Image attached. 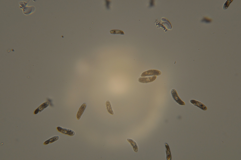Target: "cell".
<instances>
[{
  "label": "cell",
  "instance_id": "1",
  "mask_svg": "<svg viewBox=\"0 0 241 160\" xmlns=\"http://www.w3.org/2000/svg\"><path fill=\"white\" fill-rule=\"evenodd\" d=\"M161 74V72L157 70L151 69L149 70L143 72L141 75L142 77L150 76H159Z\"/></svg>",
  "mask_w": 241,
  "mask_h": 160
},
{
  "label": "cell",
  "instance_id": "2",
  "mask_svg": "<svg viewBox=\"0 0 241 160\" xmlns=\"http://www.w3.org/2000/svg\"><path fill=\"white\" fill-rule=\"evenodd\" d=\"M171 93L173 99L179 104L184 105H185V103L182 100L179 96L175 89H172L171 91Z\"/></svg>",
  "mask_w": 241,
  "mask_h": 160
},
{
  "label": "cell",
  "instance_id": "3",
  "mask_svg": "<svg viewBox=\"0 0 241 160\" xmlns=\"http://www.w3.org/2000/svg\"><path fill=\"white\" fill-rule=\"evenodd\" d=\"M56 128L59 132L65 134L73 136L75 134V132L71 129L63 128L60 126H58Z\"/></svg>",
  "mask_w": 241,
  "mask_h": 160
},
{
  "label": "cell",
  "instance_id": "4",
  "mask_svg": "<svg viewBox=\"0 0 241 160\" xmlns=\"http://www.w3.org/2000/svg\"><path fill=\"white\" fill-rule=\"evenodd\" d=\"M156 78V76L148 77H141L138 79V80L139 82L141 83H147L154 81Z\"/></svg>",
  "mask_w": 241,
  "mask_h": 160
},
{
  "label": "cell",
  "instance_id": "5",
  "mask_svg": "<svg viewBox=\"0 0 241 160\" xmlns=\"http://www.w3.org/2000/svg\"><path fill=\"white\" fill-rule=\"evenodd\" d=\"M50 104L48 101H46L42 104L39 106L35 111L34 113L36 114L39 112H40L44 110L48 107Z\"/></svg>",
  "mask_w": 241,
  "mask_h": 160
},
{
  "label": "cell",
  "instance_id": "6",
  "mask_svg": "<svg viewBox=\"0 0 241 160\" xmlns=\"http://www.w3.org/2000/svg\"><path fill=\"white\" fill-rule=\"evenodd\" d=\"M190 102L194 105L199 107L201 109L205 110H207L206 107L202 103L194 100H191Z\"/></svg>",
  "mask_w": 241,
  "mask_h": 160
},
{
  "label": "cell",
  "instance_id": "7",
  "mask_svg": "<svg viewBox=\"0 0 241 160\" xmlns=\"http://www.w3.org/2000/svg\"><path fill=\"white\" fill-rule=\"evenodd\" d=\"M86 103H84L80 108L77 114V118L78 120H79L81 118L86 107Z\"/></svg>",
  "mask_w": 241,
  "mask_h": 160
},
{
  "label": "cell",
  "instance_id": "8",
  "mask_svg": "<svg viewBox=\"0 0 241 160\" xmlns=\"http://www.w3.org/2000/svg\"><path fill=\"white\" fill-rule=\"evenodd\" d=\"M127 140L130 143L133 147V150L136 152H137L138 150V145L133 140L128 138Z\"/></svg>",
  "mask_w": 241,
  "mask_h": 160
},
{
  "label": "cell",
  "instance_id": "9",
  "mask_svg": "<svg viewBox=\"0 0 241 160\" xmlns=\"http://www.w3.org/2000/svg\"><path fill=\"white\" fill-rule=\"evenodd\" d=\"M105 104L106 109L108 112L111 114L113 115L114 112L112 110L110 102L109 100H107Z\"/></svg>",
  "mask_w": 241,
  "mask_h": 160
},
{
  "label": "cell",
  "instance_id": "10",
  "mask_svg": "<svg viewBox=\"0 0 241 160\" xmlns=\"http://www.w3.org/2000/svg\"><path fill=\"white\" fill-rule=\"evenodd\" d=\"M59 138V137L58 136H53L45 141L44 144L46 145L52 143L58 140Z\"/></svg>",
  "mask_w": 241,
  "mask_h": 160
},
{
  "label": "cell",
  "instance_id": "11",
  "mask_svg": "<svg viewBox=\"0 0 241 160\" xmlns=\"http://www.w3.org/2000/svg\"><path fill=\"white\" fill-rule=\"evenodd\" d=\"M165 146L166 149V158L167 160H170L171 159V156L169 146L167 143H165Z\"/></svg>",
  "mask_w": 241,
  "mask_h": 160
},
{
  "label": "cell",
  "instance_id": "12",
  "mask_svg": "<svg viewBox=\"0 0 241 160\" xmlns=\"http://www.w3.org/2000/svg\"><path fill=\"white\" fill-rule=\"evenodd\" d=\"M110 33L112 34H119L124 35L125 33L122 31L120 30H111Z\"/></svg>",
  "mask_w": 241,
  "mask_h": 160
},
{
  "label": "cell",
  "instance_id": "13",
  "mask_svg": "<svg viewBox=\"0 0 241 160\" xmlns=\"http://www.w3.org/2000/svg\"><path fill=\"white\" fill-rule=\"evenodd\" d=\"M232 0H227L224 4L223 7L224 9H226L228 7L229 4L232 1Z\"/></svg>",
  "mask_w": 241,
  "mask_h": 160
},
{
  "label": "cell",
  "instance_id": "14",
  "mask_svg": "<svg viewBox=\"0 0 241 160\" xmlns=\"http://www.w3.org/2000/svg\"><path fill=\"white\" fill-rule=\"evenodd\" d=\"M211 21V19L206 17L204 18L201 21L202 22H205L206 23H209Z\"/></svg>",
  "mask_w": 241,
  "mask_h": 160
}]
</instances>
